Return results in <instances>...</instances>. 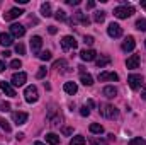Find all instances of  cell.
Listing matches in <instances>:
<instances>
[{
    "mask_svg": "<svg viewBox=\"0 0 146 145\" xmlns=\"http://www.w3.org/2000/svg\"><path fill=\"white\" fill-rule=\"evenodd\" d=\"M54 17H56V21H68L66 12H65V10H61V9H58V10L54 12Z\"/></svg>",
    "mask_w": 146,
    "mask_h": 145,
    "instance_id": "4316f807",
    "label": "cell"
},
{
    "mask_svg": "<svg viewBox=\"0 0 146 145\" xmlns=\"http://www.w3.org/2000/svg\"><path fill=\"white\" fill-rule=\"evenodd\" d=\"M33 145H44V144H42V142H34Z\"/></svg>",
    "mask_w": 146,
    "mask_h": 145,
    "instance_id": "816d5d0a",
    "label": "cell"
},
{
    "mask_svg": "<svg viewBox=\"0 0 146 145\" xmlns=\"http://www.w3.org/2000/svg\"><path fill=\"white\" fill-rule=\"evenodd\" d=\"M110 56H107V55H102L100 58H97L95 60V65H97V68H104V67H107V65H110Z\"/></svg>",
    "mask_w": 146,
    "mask_h": 145,
    "instance_id": "e0dca14e",
    "label": "cell"
},
{
    "mask_svg": "<svg viewBox=\"0 0 146 145\" xmlns=\"http://www.w3.org/2000/svg\"><path fill=\"white\" fill-rule=\"evenodd\" d=\"M65 67H66V60H58L53 63V68H58V70H63Z\"/></svg>",
    "mask_w": 146,
    "mask_h": 145,
    "instance_id": "f546056e",
    "label": "cell"
},
{
    "mask_svg": "<svg viewBox=\"0 0 146 145\" xmlns=\"http://www.w3.org/2000/svg\"><path fill=\"white\" fill-rule=\"evenodd\" d=\"M63 89H65V92H66V94H70V96L76 94V91H78V87H76V84H75V82H66V84L63 85Z\"/></svg>",
    "mask_w": 146,
    "mask_h": 145,
    "instance_id": "44dd1931",
    "label": "cell"
},
{
    "mask_svg": "<svg viewBox=\"0 0 146 145\" xmlns=\"http://www.w3.org/2000/svg\"><path fill=\"white\" fill-rule=\"evenodd\" d=\"M2 55H3V56H5V58H7V56H10V51H7V50H5V51H3V53H2Z\"/></svg>",
    "mask_w": 146,
    "mask_h": 145,
    "instance_id": "7dc6e473",
    "label": "cell"
},
{
    "mask_svg": "<svg viewBox=\"0 0 146 145\" xmlns=\"http://www.w3.org/2000/svg\"><path fill=\"white\" fill-rule=\"evenodd\" d=\"M24 138V133H17V140H22Z\"/></svg>",
    "mask_w": 146,
    "mask_h": 145,
    "instance_id": "c3c4849f",
    "label": "cell"
},
{
    "mask_svg": "<svg viewBox=\"0 0 146 145\" xmlns=\"http://www.w3.org/2000/svg\"><path fill=\"white\" fill-rule=\"evenodd\" d=\"M0 89L7 94V96H10V97H15V91H14V87L9 84V82H0Z\"/></svg>",
    "mask_w": 146,
    "mask_h": 145,
    "instance_id": "ac0fdd59",
    "label": "cell"
},
{
    "mask_svg": "<svg viewBox=\"0 0 146 145\" xmlns=\"http://www.w3.org/2000/svg\"><path fill=\"white\" fill-rule=\"evenodd\" d=\"M0 126H2V128H3V130L7 132V133L10 132V125H9V123H7L5 119H0Z\"/></svg>",
    "mask_w": 146,
    "mask_h": 145,
    "instance_id": "8d00e7d4",
    "label": "cell"
},
{
    "mask_svg": "<svg viewBox=\"0 0 146 145\" xmlns=\"http://www.w3.org/2000/svg\"><path fill=\"white\" fill-rule=\"evenodd\" d=\"M76 41H75V38L73 36H65L61 39V48L65 50V51H68V50H75L76 48Z\"/></svg>",
    "mask_w": 146,
    "mask_h": 145,
    "instance_id": "52a82bcc",
    "label": "cell"
},
{
    "mask_svg": "<svg viewBox=\"0 0 146 145\" xmlns=\"http://www.w3.org/2000/svg\"><path fill=\"white\" fill-rule=\"evenodd\" d=\"M66 3H68V5H78L80 0H66Z\"/></svg>",
    "mask_w": 146,
    "mask_h": 145,
    "instance_id": "7bdbcfd3",
    "label": "cell"
},
{
    "mask_svg": "<svg viewBox=\"0 0 146 145\" xmlns=\"http://www.w3.org/2000/svg\"><path fill=\"white\" fill-rule=\"evenodd\" d=\"M83 41H85V44H88V46H92V44L95 43L94 36H85V38H83Z\"/></svg>",
    "mask_w": 146,
    "mask_h": 145,
    "instance_id": "74e56055",
    "label": "cell"
},
{
    "mask_svg": "<svg viewBox=\"0 0 146 145\" xmlns=\"http://www.w3.org/2000/svg\"><path fill=\"white\" fill-rule=\"evenodd\" d=\"M73 22H75V24L80 22V24H83V26H88V24H90V19H88L82 10H76V12H75V17H73Z\"/></svg>",
    "mask_w": 146,
    "mask_h": 145,
    "instance_id": "4fadbf2b",
    "label": "cell"
},
{
    "mask_svg": "<svg viewBox=\"0 0 146 145\" xmlns=\"http://www.w3.org/2000/svg\"><path fill=\"white\" fill-rule=\"evenodd\" d=\"M143 99H146V89H143Z\"/></svg>",
    "mask_w": 146,
    "mask_h": 145,
    "instance_id": "f907efd6",
    "label": "cell"
},
{
    "mask_svg": "<svg viewBox=\"0 0 146 145\" xmlns=\"http://www.w3.org/2000/svg\"><path fill=\"white\" fill-rule=\"evenodd\" d=\"M80 58L83 62H94V60H97V53H95V50H82Z\"/></svg>",
    "mask_w": 146,
    "mask_h": 145,
    "instance_id": "9c48e42d",
    "label": "cell"
},
{
    "mask_svg": "<svg viewBox=\"0 0 146 145\" xmlns=\"http://www.w3.org/2000/svg\"><path fill=\"white\" fill-rule=\"evenodd\" d=\"M27 113H22V111H15V113H12V119H14V123L15 125H24L26 121H27Z\"/></svg>",
    "mask_w": 146,
    "mask_h": 145,
    "instance_id": "8fae6325",
    "label": "cell"
},
{
    "mask_svg": "<svg viewBox=\"0 0 146 145\" xmlns=\"http://www.w3.org/2000/svg\"><path fill=\"white\" fill-rule=\"evenodd\" d=\"M46 142L51 144V145H58L60 144V137H58L56 133H48V135H46Z\"/></svg>",
    "mask_w": 146,
    "mask_h": 145,
    "instance_id": "cb8c5ba5",
    "label": "cell"
},
{
    "mask_svg": "<svg viewBox=\"0 0 146 145\" xmlns=\"http://www.w3.org/2000/svg\"><path fill=\"white\" fill-rule=\"evenodd\" d=\"M90 132L95 133V135H100V133H104V126L99 125V123H92L90 125Z\"/></svg>",
    "mask_w": 146,
    "mask_h": 145,
    "instance_id": "d4e9b609",
    "label": "cell"
},
{
    "mask_svg": "<svg viewBox=\"0 0 146 145\" xmlns=\"http://www.w3.org/2000/svg\"><path fill=\"white\" fill-rule=\"evenodd\" d=\"M94 21H95V22H104V21H106V12H104V10L95 12V14H94Z\"/></svg>",
    "mask_w": 146,
    "mask_h": 145,
    "instance_id": "83f0119b",
    "label": "cell"
},
{
    "mask_svg": "<svg viewBox=\"0 0 146 145\" xmlns=\"http://www.w3.org/2000/svg\"><path fill=\"white\" fill-rule=\"evenodd\" d=\"M41 15L42 17H51L53 14H51V3L49 2H44L42 5H41Z\"/></svg>",
    "mask_w": 146,
    "mask_h": 145,
    "instance_id": "7402d4cb",
    "label": "cell"
},
{
    "mask_svg": "<svg viewBox=\"0 0 146 145\" xmlns=\"http://www.w3.org/2000/svg\"><path fill=\"white\" fill-rule=\"evenodd\" d=\"M0 109H2L3 113H7V111H10V104L3 101V103H0Z\"/></svg>",
    "mask_w": 146,
    "mask_h": 145,
    "instance_id": "f35d334b",
    "label": "cell"
},
{
    "mask_svg": "<svg viewBox=\"0 0 146 145\" xmlns=\"http://www.w3.org/2000/svg\"><path fill=\"white\" fill-rule=\"evenodd\" d=\"M80 80H82V84L83 85H92L94 84V79H92V75L90 73H80Z\"/></svg>",
    "mask_w": 146,
    "mask_h": 145,
    "instance_id": "603a6c76",
    "label": "cell"
},
{
    "mask_svg": "<svg viewBox=\"0 0 146 145\" xmlns=\"http://www.w3.org/2000/svg\"><path fill=\"white\" fill-rule=\"evenodd\" d=\"M5 68H7V67H5V62H3V60H0V72H3Z\"/></svg>",
    "mask_w": 146,
    "mask_h": 145,
    "instance_id": "f6af8a7d",
    "label": "cell"
},
{
    "mask_svg": "<svg viewBox=\"0 0 146 145\" xmlns=\"http://www.w3.org/2000/svg\"><path fill=\"white\" fill-rule=\"evenodd\" d=\"M141 7H143V9H146V0H143V2H141Z\"/></svg>",
    "mask_w": 146,
    "mask_h": 145,
    "instance_id": "681fc988",
    "label": "cell"
},
{
    "mask_svg": "<svg viewBox=\"0 0 146 145\" xmlns=\"http://www.w3.org/2000/svg\"><path fill=\"white\" fill-rule=\"evenodd\" d=\"M90 145H107V142H106V140H102V138L92 137V138H90Z\"/></svg>",
    "mask_w": 146,
    "mask_h": 145,
    "instance_id": "4dcf8cb0",
    "label": "cell"
},
{
    "mask_svg": "<svg viewBox=\"0 0 146 145\" xmlns=\"http://www.w3.org/2000/svg\"><path fill=\"white\" fill-rule=\"evenodd\" d=\"M15 53H17V55H24V53H26V46H24L22 43H17V44H15Z\"/></svg>",
    "mask_w": 146,
    "mask_h": 145,
    "instance_id": "d6a6232c",
    "label": "cell"
},
{
    "mask_svg": "<svg viewBox=\"0 0 146 145\" xmlns=\"http://www.w3.org/2000/svg\"><path fill=\"white\" fill-rule=\"evenodd\" d=\"M102 94H104L107 99H112V97H115V96H117V89H115L114 85H107V87H104Z\"/></svg>",
    "mask_w": 146,
    "mask_h": 145,
    "instance_id": "d6986e66",
    "label": "cell"
},
{
    "mask_svg": "<svg viewBox=\"0 0 146 145\" xmlns=\"http://www.w3.org/2000/svg\"><path fill=\"white\" fill-rule=\"evenodd\" d=\"M15 2H17V3H22V5H24V3H27L29 0H15Z\"/></svg>",
    "mask_w": 146,
    "mask_h": 145,
    "instance_id": "bcb514c9",
    "label": "cell"
},
{
    "mask_svg": "<svg viewBox=\"0 0 146 145\" xmlns=\"http://www.w3.org/2000/svg\"><path fill=\"white\" fill-rule=\"evenodd\" d=\"M127 145H146V140H143L141 137H138V138L129 140V144H127Z\"/></svg>",
    "mask_w": 146,
    "mask_h": 145,
    "instance_id": "1f68e13d",
    "label": "cell"
},
{
    "mask_svg": "<svg viewBox=\"0 0 146 145\" xmlns=\"http://www.w3.org/2000/svg\"><path fill=\"white\" fill-rule=\"evenodd\" d=\"M97 79H99V82H106V80L115 82V80H119V75H117L115 72H100Z\"/></svg>",
    "mask_w": 146,
    "mask_h": 145,
    "instance_id": "7c38bea8",
    "label": "cell"
},
{
    "mask_svg": "<svg viewBox=\"0 0 146 145\" xmlns=\"http://www.w3.org/2000/svg\"><path fill=\"white\" fill-rule=\"evenodd\" d=\"M46 73H48V68H46V67H39L36 77H37V79H44V77H46Z\"/></svg>",
    "mask_w": 146,
    "mask_h": 145,
    "instance_id": "e575fe53",
    "label": "cell"
},
{
    "mask_svg": "<svg viewBox=\"0 0 146 145\" xmlns=\"http://www.w3.org/2000/svg\"><path fill=\"white\" fill-rule=\"evenodd\" d=\"M100 114L104 116V118H107V119H115V118H119V111L117 108H114V106H110V104H100Z\"/></svg>",
    "mask_w": 146,
    "mask_h": 145,
    "instance_id": "7a4b0ae2",
    "label": "cell"
},
{
    "mask_svg": "<svg viewBox=\"0 0 146 145\" xmlns=\"http://www.w3.org/2000/svg\"><path fill=\"white\" fill-rule=\"evenodd\" d=\"M107 34L110 38H121L122 36V28L117 22H110L109 28H107Z\"/></svg>",
    "mask_w": 146,
    "mask_h": 145,
    "instance_id": "5b68a950",
    "label": "cell"
},
{
    "mask_svg": "<svg viewBox=\"0 0 146 145\" xmlns=\"http://www.w3.org/2000/svg\"><path fill=\"white\" fill-rule=\"evenodd\" d=\"M10 67H12V68H21V67H22V62H21V60H12V62H10Z\"/></svg>",
    "mask_w": 146,
    "mask_h": 145,
    "instance_id": "d590c367",
    "label": "cell"
},
{
    "mask_svg": "<svg viewBox=\"0 0 146 145\" xmlns=\"http://www.w3.org/2000/svg\"><path fill=\"white\" fill-rule=\"evenodd\" d=\"M126 67L131 68V70L138 68V67H139V55H131V56L127 58V62H126Z\"/></svg>",
    "mask_w": 146,
    "mask_h": 145,
    "instance_id": "9a60e30c",
    "label": "cell"
},
{
    "mask_svg": "<svg viewBox=\"0 0 146 145\" xmlns=\"http://www.w3.org/2000/svg\"><path fill=\"white\" fill-rule=\"evenodd\" d=\"M26 80H27V75L24 72H17L12 75V85H15V87H21V85H24L26 84Z\"/></svg>",
    "mask_w": 146,
    "mask_h": 145,
    "instance_id": "8992f818",
    "label": "cell"
},
{
    "mask_svg": "<svg viewBox=\"0 0 146 145\" xmlns=\"http://www.w3.org/2000/svg\"><path fill=\"white\" fill-rule=\"evenodd\" d=\"M70 145H85V137H82V135L73 137L72 140H70Z\"/></svg>",
    "mask_w": 146,
    "mask_h": 145,
    "instance_id": "484cf974",
    "label": "cell"
},
{
    "mask_svg": "<svg viewBox=\"0 0 146 145\" xmlns=\"http://www.w3.org/2000/svg\"><path fill=\"white\" fill-rule=\"evenodd\" d=\"M80 114H82V116H88V114H90V109L87 108V106H82V108H80Z\"/></svg>",
    "mask_w": 146,
    "mask_h": 145,
    "instance_id": "ab89813d",
    "label": "cell"
},
{
    "mask_svg": "<svg viewBox=\"0 0 146 145\" xmlns=\"http://www.w3.org/2000/svg\"><path fill=\"white\" fill-rule=\"evenodd\" d=\"M94 7H95V2H94V0L87 2V9H94Z\"/></svg>",
    "mask_w": 146,
    "mask_h": 145,
    "instance_id": "ee69618b",
    "label": "cell"
},
{
    "mask_svg": "<svg viewBox=\"0 0 146 145\" xmlns=\"http://www.w3.org/2000/svg\"><path fill=\"white\" fill-rule=\"evenodd\" d=\"M134 14V7L133 5H119V7H115L114 9V15L117 17V19H127V17H131Z\"/></svg>",
    "mask_w": 146,
    "mask_h": 145,
    "instance_id": "6da1fadb",
    "label": "cell"
},
{
    "mask_svg": "<svg viewBox=\"0 0 146 145\" xmlns=\"http://www.w3.org/2000/svg\"><path fill=\"white\" fill-rule=\"evenodd\" d=\"M26 34V28L22 24H12L10 26V36H15V38H22Z\"/></svg>",
    "mask_w": 146,
    "mask_h": 145,
    "instance_id": "30bf717a",
    "label": "cell"
},
{
    "mask_svg": "<svg viewBox=\"0 0 146 145\" xmlns=\"http://www.w3.org/2000/svg\"><path fill=\"white\" fill-rule=\"evenodd\" d=\"M41 46H42V38L41 36H33V39H31V48H33V51H34V53H39Z\"/></svg>",
    "mask_w": 146,
    "mask_h": 145,
    "instance_id": "2e32d148",
    "label": "cell"
},
{
    "mask_svg": "<svg viewBox=\"0 0 146 145\" xmlns=\"http://www.w3.org/2000/svg\"><path fill=\"white\" fill-rule=\"evenodd\" d=\"M22 14H24V10H22V9H17V7H14V9H10L7 14H3V21H14V19L21 17Z\"/></svg>",
    "mask_w": 146,
    "mask_h": 145,
    "instance_id": "ba28073f",
    "label": "cell"
},
{
    "mask_svg": "<svg viewBox=\"0 0 146 145\" xmlns=\"http://www.w3.org/2000/svg\"><path fill=\"white\" fill-rule=\"evenodd\" d=\"M48 31H49V34H56V33H58V29H56L54 26H49V28H48Z\"/></svg>",
    "mask_w": 146,
    "mask_h": 145,
    "instance_id": "b9f144b4",
    "label": "cell"
},
{
    "mask_svg": "<svg viewBox=\"0 0 146 145\" xmlns=\"http://www.w3.org/2000/svg\"><path fill=\"white\" fill-rule=\"evenodd\" d=\"M24 99H26L29 104L36 103L37 99H39V96H37V87H36V85H27V87H26V91H24Z\"/></svg>",
    "mask_w": 146,
    "mask_h": 145,
    "instance_id": "3957f363",
    "label": "cell"
},
{
    "mask_svg": "<svg viewBox=\"0 0 146 145\" xmlns=\"http://www.w3.org/2000/svg\"><path fill=\"white\" fill-rule=\"evenodd\" d=\"M145 44H146V43H145Z\"/></svg>",
    "mask_w": 146,
    "mask_h": 145,
    "instance_id": "f5cc1de1",
    "label": "cell"
},
{
    "mask_svg": "<svg viewBox=\"0 0 146 145\" xmlns=\"http://www.w3.org/2000/svg\"><path fill=\"white\" fill-rule=\"evenodd\" d=\"M37 56H39L41 60H44V62H48V60H51V51H48V50H46V51H42V53H39Z\"/></svg>",
    "mask_w": 146,
    "mask_h": 145,
    "instance_id": "836d02e7",
    "label": "cell"
},
{
    "mask_svg": "<svg viewBox=\"0 0 146 145\" xmlns=\"http://www.w3.org/2000/svg\"><path fill=\"white\" fill-rule=\"evenodd\" d=\"M136 29L138 31H146V19H138L136 21Z\"/></svg>",
    "mask_w": 146,
    "mask_h": 145,
    "instance_id": "f1b7e54d",
    "label": "cell"
},
{
    "mask_svg": "<svg viewBox=\"0 0 146 145\" xmlns=\"http://www.w3.org/2000/svg\"><path fill=\"white\" fill-rule=\"evenodd\" d=\"M134 46H136V41H134V38L133 36H127L124 39V43H122V51H133L134 50Z\"/></svg>",
    "mask_w": 146,
    "mask_h": 145,
    "instance_id": "5bb4252c",
    "label": "cell"
},
{
    "mask_svg": "<svg viewBox=\"0 0 146 145\" xmlns=\"http://www.w3.org/2000/svg\"><path fill=\"white\" fill-rule=\"evenodd\" d=\"M12 43H14V39L9 33H0V44L2 46H10Z\"/></svg>",
    "mask_w": 146,
    "mask_h": 145,
    "instance_id": "ffe728a7",
    "label": "cell"
},
{
    "mask_svg": "<svg viewBox=\"0 0 146 145\" xmlns=\"http://www.w3.org/2000/svg\"><path fill=\"white\" fill-rule=\"evenodd\" d=\"M127 84H129V87H131L133 91H138V89L143 85V77H141L139 73H131V75L127 77Z\"/></svg>",
    "mask_w": 146,
    "mask_h": 145,
    "instance_id": "277c9868",
    "label": "cell"
},
{
    "mask_svg": "<svg viewBox=\"0 0 146 145\" xmlns=\"http://www.w3.org/2000/svg\"><path fill=\"white\" fill-rule=\"evenodd\" d=\"M72 133H73V128H70V126L63 128V135H72Z\"/></svg>",
    "mask_w": 146,
    "mask_h": 145,
    "instance_id": "60d3db41",
    "label": "cell"
}]
</instances>
